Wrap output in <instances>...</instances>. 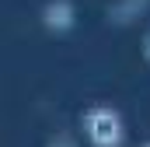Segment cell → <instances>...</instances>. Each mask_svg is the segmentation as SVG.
Wrapping results in <instances>:
<instances>
[{"instance_id": "1", "label": "cell", "mask_w": 150, "mask_h": 147, "mask_svg": "<svg viewBox=\"0 0 150 147\" xmlns=\"http://www.w3.org/2000/svg\"><path fill=\"white\" fill-rule=\"evenodd\" d=\"M80 126H84V137L91 147H122L126 140V126H122V116L112 105H87L80 116Z\"/></svg>"}, {"instance_id": "2", "label": "cell", "mask_w": 150, "mask_h": 147, "mask_svg": "<svg viewBox=\"0 0 150 147\" xmlns=\"http://www.w3.org/2000/svg\"><path fill=\"white\" fill-rule=\"evenodd\" d=\"M143 53H147V60H150V32H147V39H143Z\"/></svg>"}]
</instances>
